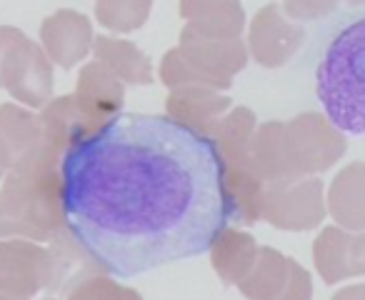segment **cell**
Listing matches in <instances>:
<instances>
[{
  "instance_id": "obj_1",
  "label": "cell",
  "mask_w": 365,
  "mask_h": 300,
  "mask_svg": "<svg viewBox=\"0 0 365 300\" xmlns=\"http://www.w3.org/2000/svg\"><path fill=\"white\" fill-rule=\"evenodd\" d=\"M61 173L68 233L118 278L198 258L233 220L213 138L168 115L118 113Z\"/></svg>"
},
{
  "instance_id": "obj_2",
  "label": "cell",
  "mask_w": 365,
  "mask_h": 300,
  "mask_svg": "<svg viewBox=\"0 0 365 300\" xmlns=\"http://www.w3.org/2000/svg\"><path fill=\"white\" fill-rule=\"evenodd\" d=\"M63 150L48 140L33 150L23 163L8 170L0 188V238H28L56 243L68 233L63 203Z\"/></svg>"
},
{
  "instance_id": "obj_3",
  "label": "cell",
  "mask_w": 365,
  "mask_h": 300,
  "mask_svg": "<svg viewBox=\"0 0 365 300\" xmlns=\"http://www.w3.org/2000/svg\"><path fill=\"white\" fill-rule=\"evenodd\" d=\"M325 115L348 135H365V18L333 38L315 71Z\"/></svg>"
},
{
  "instance_id": "obj_4",
  "label": "cell",
  "mask_w": 365,
  "mask_h": 300,
  "mask_svg": "<svg viewBox=\"0 0 365 300\" xmlns=\"http://www.w3.org/2000/svg\"><path fill=\"white\" fill-rule=\"evenodd\" d=\"M248 56L250 51L243 38L215 41V38H205L185 26L180 31L178 48L163 56L160 81L168 88L200 83V86H210L215 90H230L233 78L245 68Z\"/></svg>"
},
{
  "instance_id": "obj_5",
  "label": "cell",
  "mask_w": 365,
  "mask_h": 300,
  "mask_svg": "<svg viewBox=\"0 0 365 300\" xmlns=\"http://www.w3.org/2000/svg\"><path fill=\"white\" fill-rule=\"evenodd\" d=\"M255 125L258 120L250 108H230L210 133L223 160V178L233 208V220L248 225L260 220V198L265 190L250 153Z\"/></svg>"
},
{
  "instance_id": "obj_6",
  "label": "cell",
  "mask_w": 365,
  "mask_h": 300,
  "mask_svg": "<svg viewBox=\"0 0 365 300\" xmlns=\"http://www.w3.org/2000/svg\"><path fill=\"white\" fill-rule=\"evenodd\" d=\"M0 88L28 108H43L53 95L51 58L11 26L0 28Z\"/></svg>"
},
{
  "instance_id": "obj_7",
  "label": "cell",
  "mask_w": 365,
  "mask_h": 300,
  "mask_svg": "<svg viewBox=\"0 0 365 300\" xmlns=\"http://www.w3.org/2000/svg\"><path fill=\"white\" fill-rule=\"evenodd\" d=\"M345 133L323 113H303L283 123V155L293 180L333 168L345 155Z\"/></svg>"
},
{
  "instance_id": "obj_8",
  "label": "cell",
  "mask_w": 365,
  "mask_h": 300,
  "mask_svg": "<svg viewBox=\"0 0 365 300\" xmlns=\"http://www.w3.org/2000/svg\"><path fill=\"white\" fill-rule=\"evenodd\" d=\"M325 213V185L318 175L268 183L260 198V220L288 233L318 228Z\"/></svg>"
},
{
  "instance_id": "obj_9",
  "label": "cell",
  "mask_w": 365,
  "mask_h": 300,
  "mask_svg": "<svg viewBox=\"0 0 365 300\" xmlns=\"http://www.w3.org/2000/svg\"><path fill=\"white\" fill-rule=\"evenodd\" d=\"M58 285V255L28 240L0 243V300H26Z\"/></svg>"
},
{
  "instance_id": "obj_10",
  "label": "cell",
  "mask_w": 365,
  "mask_h": 300,
  "mask_svg": "<svg viewBox=\"0 0 365 300\" xmlns=\"http://www.w3.org/2000/svg\"><path fill=\"white\" fill-rule=\"evenodd\" d=\"M243 298L253 300H308L313 298V280L308 270L275 248H258L250 273L238 283Z\"/></svg>"
},
{
  "instance_id": "obj_11",
  "label": "cell",
  "mask_w": 365,
  "mask_h": 300,
  "mask_svg": "<svg viewBox=\"0 0 365 300\" xmlns=\"http://www.w3.org/2000/svg\"><path fill=\"white\" fill-rule=\"evenodd\" d=\"M305 41V31L280 11L275 3L260 8L250 21L248 51L263 68H280L293 61Z\"/></svg>"
},
{
  "instance_id": "obj_12",
  "label": "cell",
  "mask_w": 365,
  "mask_h": 300,
  "mask_svg": "<svg viewBox=\"0 0 365 300\" xmlns=\"http://www.w3.org/2000/svg\"><path fill=\"white\" fill-rule=\"evenodd\" d=\"M313 263L328 285L365 275V230L328 225L313 243Z\"/></svg>"
},
{
  "instance_id": "obj_13",
  "label": "cell",
  "mask_w": 365,
  "mask_h": 300,
  "mask_svg": "<svg viewBox=\"0 0 365 300\" xmlns=\"http://www.w3.org/2000/svg\"><path fill=\"white\" fill-rule=\"evenodd\" d=\"M41 43L51 63L76 68L93 51V26L78 11H58L41 26Z\"/></svg>"
},
{
  "instance_id": "obj_14",
  "label": "cell",
  "mask_w": 365,
  "mask_h": 300,
  "mask_svg": "<svg viewBox=\"0 0 365 300\" xmlns=\"http://www.w3.org/2000/svg\"><path fill=\"white\" fill-rule=\"evenodd\" d=\"M230 108H233L230 95H223L210 86L193 83V86L170 88L165 100V115L178 120L180 125H188L193 130L210 135Z\"/></svg>"
},
{
  "instance_id": "obj_15",
  "label": "cell",
  "mask_w": 365,
  "mask_h": 300,
  "mask_svg": "<svg viewBox=\"0 0 365 300\" xmlns=\"http://www.w3.org/2000/svg\"><path fill=\"white\" fill-rule=\"evenodd\" d=\"M73 100L96 125L103 128L125 105V83L101 61H93L78 76Z\"/></svg>"
},
{
  "instance_id": "obj_16",
  "label": "cell",
  "mask_w": 365,
  "mask_h": 300,
  "mask_svg": "<svg viewBox=\"0 0 365 300\" xmlns=\"http://www.w3.org/2000/svg\"><path fill=\"white\" fill-rule=\"evenodd\" d=\"M43 143L41 115L6 103L0 105V170L8 173Z\"/></svg>"
},
{
  "instance_id": "obj_17",
  "label": "cell",
  "mask_w": 365,
  "mask_h": 300,
  "mask_svg": "<svg viewBox=\"0 0 365 300\" xmlns=\"http://www.w3.org/2000/svg\"><path fill=\"white\" fill-rule=\"evenodd\" d=\"M180 18L190 31L215 41L240 38L245 31L240 0H180Z\"/></svg>"
},
{
  "instance_id": "obj_18",
  "label": "cell",
  "mask_w": 365,
  "mask_h": 300,
  "mask_svg": "<svg viewBox=\"0 0 365 300\" xmlns=\"http://www.w3.org/2000/svg\"><path fill=\"white\" fill-rule=\"evenodd\" d=\"M325 208L340 228L365 230V163H348L335 175Z\"/></svg>"
},
{
  "instance_id": "obj_19",
  "label": "cell",
  "mask_w": 365,
  "mask_h": 300,
  "mask_svg": "<svg viewBox=\"0 0 365 300\" xmlns=\"http://www.w3.org/2000/svg\"><path fill=\"white\" fill-rule=\"evenodd\" d=\"M210 263L225 285H238L258 258V243L250 233L225 225L210 243Z\"/></svg>"
},
{
  "instance_id": "obj_20",
  "label": "cell",
  "mask_w": 365,
  "mask_h": 300,
  "mask_svg": "<svg viewBox=\"0 0 365 300\" xmlns=\"http://www.w3.org/2000/svg\"><path fill=\"white\" fill-rule=\"evenodd\" d=\"M91 53H96V61H101L128 86H150L153 83L150 58L135 43L113 36H98L93 38Z\"/></svg>"
},
{
  "instance_id": "obj_21",
  "label": "cell",
  "mask_w": 365,
  "mask_h": 300,
  "mask_svg": "<svg viewBox=\"0 0 365 300\" xmlns=\"http://www.w3.org/2000/svg\"><path fill=\"white\" fill-rule=\"evenodd\" d=\"M250 153H253V165L258 170L260 180L268 183H280V180H293L290 170L285 165L283 155V123L270 120L263 125H255L253 140H250Z\"/></svg>"
},
{
  "instance_id": "obj_22",
  "label": "cell",
  "mask_w": 365,
  "mask_h": 300,
  "mask_svg": "<svg viewBox=\"0 0 365 300\" xmlns=\"http://www.w3.org/2000/svg\"><path fill=\"white\" fill-rule=\"evenodd\" d=\"M153 0H96V18L103 28L115 33H130L145 26Z\"/></svg>"
},
{
  "instance_id": "obj_23",
  "label": "cell",
  "mask_w": 365,
  "mask_h": 300,
  "mask_svg": "<svg viewBox=\"0 0 365 300\" xmlns=\"http://www.w3.org/2000/svg\"><path fill=\"white\" fill-rule=\"evenodd\" d=\"M340 0H283V11L293 21H320L338 8Z\"/></svg>"
},
{
  "instance_id": "obj_24",
  "label": "cell",
  "mask_w": 365,
  "mask_h": 300,
  "mask_svg": "<svg viewBox=\"0 0 365 300\" xmlns=\"http://www.w3.org/2000/svg\"><path fill=\"white\" fill-rule=\"evenodd\" d=\"M335 298H365V285H353V288H345L343 293H338Z\"/></svg>"
},
{
  "instance_id": "obj_25",
  "label": "cell",
  "mask_w": 365,
  "mask_h": 300,
  "mask_svg": "<svg viewBox=\"0 0 365 300\" xmlns=\"http://www.w3.org/2000/svg\"><path fill=\"white\" fill-rule=\"evenodd\" d=\"M348 6H365V0H345Z\"/></svg>"
},
{
  "instance_id": "obj_26",
  "label": "cell",
  "mask_w": 365,
  "mask_h": 300,
  "mask_svg": "<svg viewBox=\"0 0 365 300\" xmlns=\"http://www.w3.org/2000/svg\"><path fill=\"white\" fill-rule=\"evenodd\" d=\"M3 175H6V173H3V170H0V178H3Z\"/></svg>"
}]
</instances>
